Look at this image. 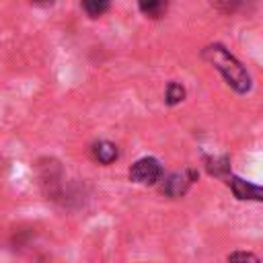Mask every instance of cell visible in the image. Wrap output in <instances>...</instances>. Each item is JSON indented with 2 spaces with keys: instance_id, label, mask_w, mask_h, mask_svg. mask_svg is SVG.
<instances>
[{
  "instance_id": "cell-1",
  "label": "cell",
  "mask_w": 263,
  "mask_h": 263,
  "mask_svg": "<svg viewBox=\"0 0 263 263\" xmlns=\"http://www.w3.org/2000/svg\"><path fill=\"white\" fill-rule=\"evenodd\" d=\"M201 55H203V60L205 62H210L222 76H224V80L236 90V92H249L251 90V76H249V72L245 70V66L224 47V45H220V43H212V45H208L203 51H201Z\"/></svg>"
},
{
  "instance_id": "cell-2",
  "label": "cell",
  "mask_w": 263,
  "mask_h": 263,
  "mask_svg": "<svg viewBox=\"0 0 263 263\" xmlns=\"http://www.w3.org/2000/svg\"><path fill=\"white\" fill-rule=\"evenodd\" d=\"M129 179L140 185H154L162 179V164L152 156H144L132 164Z\"/></svg>"
},
{
  "instance_id": "cell-3",
  "label": "cell",
  "mask_w": 263,
  "mask_h": 263,
  "mask_svg": "<svg viewBox=\"0 0 263 263\" xmlns=\"http://www.w3.org/2000/svg\"><path fill=\"white\" fill-rule=\"evenodd\" d=\"M197 179V171L193 168H187V171H181V173H173L164 179L162 183V193L168 195V197H181L183 193H187L189 185Z\"/></svg>"
},
{
  "instance_id": "cell-4",
  "label": "cell",
  "mask_w": 263,
  "mask_h": 263,
  "mask_svg": "<svg viewBox=\"0 0 263 263\" xmlns=\"http://www.w3.org/2000/svg\"><path fill=\"white\" fill-rule=\"evenodd\" d=\"M228 185L232 189V193L238 197V199H255V201H261L263 199V191L259 185H253L249 181H242L240 177H228Z\"/></svg>"
},
{
  "instance_id": "cell-5",
  "label": "cell",
  "mask_w": 263,
  "mask_h": 263,
  "mask_svg": "<svg viewBox=\"0 0 263 263\" xmlns=\"http://www.w3.org/2000/svg\"><path fill=\"white\" fill-rule=\"evenodd\" d=\"M92 156L97 162L101 164H111L113 160H117L119 156V150L113 142H107V140H99L92 144Z\"/></svg>"
},
{
  "instance_id": "cell-6",
  "label": "cell",
  "mask_w": 263,
  "mask_h": 263,
  "mask_svg": "<svg viewBox=\"0 0 263 263\" xmlns=\"http://www.w3.org/2000/svg\"><path fill=\"white\" fill-rule=\"evenodd\" d=\"M205 162H208V171H210L212 175H216V177H224V175H228V168H230V164H228V156L205 158Z\"/></svg>"
},
{
  "instance_id": "cell-7",
  "label": "cell",
  "mask_w": 263,
  "mask_h": 263,
  "mask_svg": "<svg viewBox=\"0 0 263 263\" xmlns=\"http://www.w3.org/2000/svg\"><path fill=\"white\" fill-rule=\"evenodd\" d=\"M140 10L146 14V16H152V18H158L164 10H166V2H140Z\"/></svg>"
},
{
  "instance_id": "cell-8",
  "label": "cell",
  "mask_w": 263,
  "mask_h": 263,
  "mask_svg": "<svg viewBox=\"0 0 263 263\" xmlns=\"http://www.w3.org/2000/svg\"><path fill=\"white\" fill-rule=\"evenodd\" d=\"M185 99V88L181 86V84H177V82H171L168 86H166V103L168 105H177V103H181Z\"/></svg>"
},
{
  "instance_id": "cell-9",
  "label": "cell",
  "mask_w": 263,
  "mask_h": 263,
  "mask_svg": "<svg viewBox=\"0 0 263 263\" xmlns=\"http://www.w3.org/2000/svg\"><path fill=\"white\" fill-rule=\"evenodd\" d=\"M228 263H261L257 255L247 253V251H236L228 257Z\"/></svg>"
},
{
  "instance_id": "cell-10",
  "label": "cell",
  "mask_w": 263,
  "mask_h": 263,
  "mask_svg": "<svg viewBox=\"0 0 263 263\" xmlns=\"http://www.w3.org/2000/svg\"><path fill=\"white\" fill-rule=\"evenodd\" d=\"M82 8L88 12V16H101L109 8V2H82Z\"/></svg>"
}]
</instances>
